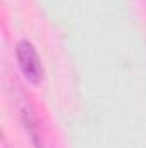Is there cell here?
Segmentation results:
<instances>
[{
	"mask_svg": "<svg viewBox=\"0 0 146 148\" xmlns=\"http://www.w3.org/2000/svg\"><path fill=\"white\" fill-rule=\"evenodd\" d=\"M17 59H19V66L23 69L24 76L31 81V83H38L41 79L43 74V67L40 64V59L36 55V50L33 48V45L29 41H19L17 48H16Z\"/></svg>",
	"mask_w": 146,
	"mask_h": 148,
	"instance_id": "obj_1",
	"label": "cell"
}]
</instances>
